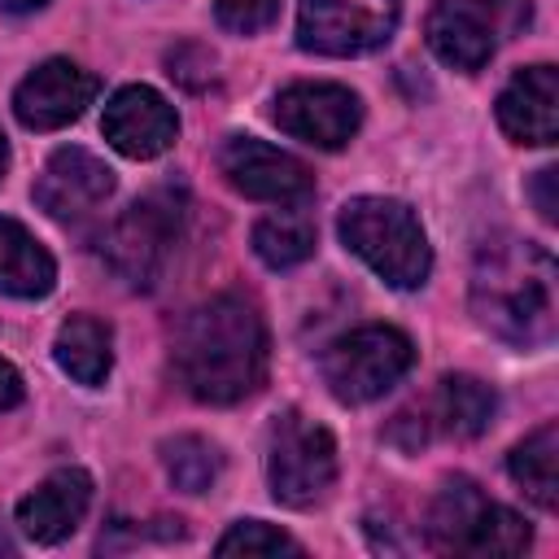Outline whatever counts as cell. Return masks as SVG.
<instances>
[{"mask_svg":"<svg viewBox=\"0 0 559 559\" xmlns=\"http://www.w3.org/2000/svg\"><path fill=\"white\" fill-rule=\"evenodd\" d=\"M175 376L179 384L210 406L245 402L266 380V323L236 297H210L183 314L175 332Z\"/></svg>","mask_w":559,"mask_h":559,"instance_id":"cell-1","label":"cell"},{"mask_svg":"<svg viewBox=\"0 0 559 559\" xmlns=\"http://www.w3.org/2000/svg\"><path fill=\"white\" fill-rule=\"evenodd\" d=\"M555 258L533 240H489L476 253L472 271V310L480 328L498 341L533 349L546 345L559 328V293H555Z\"/></svg>","mask_w":559,"mask_h":559,"instance_id":"cell-2","label":"cell"},{"mask_svg":"<svg viewBox=\"0 0 559 559\" xmlns=\"http://www.w3.org/2000/svg\"><path fill=\"white\" fill-rule=\"evenodd\" d=\"M336 231H341L345 249L358 253L393 288H419L432 271V253H428V240H424L415 210L393 201V197L345 201Z\"/></svg>","mask_w":559,"mask_h":559,"instance_id":"cell-3","label":"cell"},{"mask_svg":"<svg viewBox=\"0 0 559 559\" xmlns=\"http://www.w3.org/2000/svg\"><path fill=\"white\" fill-rule=\"evenodd\" d=\"M428 537L437 550L472 555V559H511V555H524L533 542L528 524L511 507L489 502L463 476L445 480V489L437 493L428 511Z\"/></svg>","mask_w":559,"mask_h":559,"instance_id":"cell-4","label":"cell"},{"mask_svg":"<svg viewBox=\"0 0 559 559\" xmlns=\"http://www.w3.org/2000/svg\"><path fill=\"white\" fill-rule=\"evenodd\" d=\"M411 362H415V349L406 332L389 323H362L323 349V384L332 389L336 402L362 406L384 397L411 371Z\"/></svg>","mask_w":559,"mask_h":559,"instance_id":"cell-5","label":"cell"},{"mask_svg":"<svg viewBox=\"0 0 559 559\" xmlns=\"http://www.w3.org/2000/svg\"><path fill=\"white\" fill-rule=\"evenodd\" d=\"M524 22L528 0H437L428 13V44L445 66L476 74Z\"/></svg>","mask_w":559,"mask_h":559,"instance_id":"cell-6","label":"cell"},{"mask_svg":"<svg viewBox=\"0 0 559 559\" xmlns=\"http://www.w3.org/2000/svg\"><path fill=\"white\" fill-rule=\"evenodd\" d=\"M271 493L284 507H310L319 502L336 480V441L323 424L288 411L271 432V459H266Z\"/></svg>","mask_w":559,"mask_h":559,"instance_id":"cell-7","label":"cell"},{"mask_svg":"<svg viewBox=\"0 0 559 559\" xmlns=\"http://www.w3.org/2000/svg\"><path fill=\"white\" fill-rule=\"evenodd\" d=\"M397 26V0H301L297 39L319 57H358Z\"/></svg>","mask_w":559,"mask_h":559,"instance_id":"cell-8","label":"cell"},{"mask_svg":"<svg viewBox=\"0 0 559 559\" xmlns=\"http://www.w3.org/2000/svg\"><path fill=\"white\" fill-rule=\"evenodd\" d=\"M175 236H179V205L170 201V192H153V197L135 201V205L114 223V231H109V240H105V258H109V266H114L127 284L144 288V284H153V275L162 271V262H166Z\"/></svg>","mask_w":559,"mask_h":559,"instance_id":"cell-9","label":"cell"},{"mask_svg":"<svg viewBox=\"0 0 559 559\" xmlns=\"http://www.w3.org/2000/svg\"><path fill=\"white\" fill-rule=\"evenodd\" d=\"M271 118L280 122V131H288L301 144L341 148L354 140V131L362 122V105L341 83H293L275 96Z\"/></svg>","mask_w":559,"mask_h":559,"instance_id":"cell-10","label":"cell"},{"mask_svg":"<svg viewBox=\"0 0 559 559\" xmlns=\"http://www.w3.org/2000/svg\"><path fill=\"white\" fill-rule=\"evenodd\" d=\"M218 166L227 183L253 201H275V205H297L314 192V175L284 148L253 140V135H231L218 148Z\"/></svg>","mask_w":559,"mask_h":559,"instance_id":"cell-11","label":"cell"},{"mask_svg":"<svg viewBox=\"0 0 559 559\" xmlns=\"http://www.w3.org/2000/svg\"><path fill=\"white\" fill-rule=\"evenodd\" d=\"M100 131L105 140L122 153V157H135V162H148L157 153H166L179 135V114L175 105L144 87V83H131V87H118L105 105V118H100Z\"/></svg>","mask_w":559,"mask_h":559,"instance_id":"cell-12","label":"cell"},{"mask_svg":"<svg viewBox=\"0 0 559 559\" xmlns=\"http://www.w3.org/2000/svg\"><path fill=\"white\" fill-rule=\"evenodd\" d=\"M92 96H96V79H92L83 66L66 61V57H52V61L35 66V70L17 83V92H13V114H17V122L31 127V131H57V127L74 122V118L92 105Z\"/></svg>","mask_w":559,"mask_h":559,"instance_id":"cell-13","label":"cell"},{"mask_svg":"<svg viewBox=\"0 0 559 559\" xmlns=\"http://www.w3.org/2000/svg\"><path fill=\"white\" fill-rule=\"evenodd\" d=\"M114 192V170L87 148H57L35 179V205L52 218H83Z\"/></svg>","mask_w":559,"mask_h":559,"instance_id":"cell-14","label":"cell"},{"mask_svg":"<svg viewBox=\"0 0 559 559\" xmlns=\"http://www.w3.org/2000/svg\"><path fill=\"white\" fill-rule=\"evenodd\" d=\"M87 502H92V476L83 467H61L17 502V528L39 546H57L79 528Z\"/></svg>","mask_w":559,"mask_h":559,"instance_id":"cell-15","label":"cell"},{"mask_svg":"<svg viewBox=\"0 0 559 559\" xmlns=\"http://www.w3.org/2000/svg\"><path fill=\"white\" fill-rule=\"evenodd\" d=\"M498 127L520 144H555V135H559V74H555V66H528L502 87Z\"/></svg>","mask_w":559,"mask_h":559,"instance_id":"cell-16","label":"cell"},{"mask_svg":"<svg viewBox=\"0 0 559 559\" xmlns=\"http://www.w3.org/2000/svg\"><path fill=\"white\" fill-rule=\"evenodd\" d=\"M52 284H57L52 253L17 218H0V293L4 297H48Z\"/></svg>","mask_w":559,"mask_h":559,"instance_id":"cell-17","label":"cell"},{"mask_svg":"<svg viewBox=\"0 0 559 559\" xmlns=\"http://www.w3.org/2000/svg\"><path fill=\"white\" fill-rule=\"evenodd\" d=\"M57 362L70 380L79 384H105L109 367H114V336L100 319L92 314H70L57 332Z\"/></svg>","mask_w":559,"mask_h":559,"instance_id":"cell-18","label":"cell"},{"mask_svg":"<svg viewBox=\"0 0 559 559\" xmlns=\"http://www.w3.org/2000/svg\"><path fill=\"white\" fill-rule=\"evenodd\" d=\"M507 472L542 511H555V502H559V428L542 424L537 432H528L511 450Z\"/></svg>","mask_w":559,"mask_h":559,"instance_id":"cell-19","label":"cell"},{"mask_svg":"<svg viewBox=\"0 0 559 559\" xmlns=\"http://www.w3.org/2000/svg\"><path fill=\"white\" fill-rule=\"evenodd\" d=\"M493 389L480 384L476 376H445L437 384V397H432V419L441 432L450 437H480L493 419Z\"/></svg>","mask_w":559,"mask_h":559,"instance_id":"cell-20","label":"cell"},{"mask_svg":"<svg viewBox=\"0 0 559 559\" xmlns=\"http://www.w3.org/2000/svg\"><path fill=\"white\" fill-rule=\"evenodd\" d=\"M253 253L275 266V271H288V266H301L310 253H314V223L306 214H266L258 227H253Z\"/></svg>","mask_w":559,"mask_h":559,"instance_id":"cell-21","label":"cell"},{"mask_svg":"<svg viewBox=\"0 0 559 559\" xmlns=\"http://www.w3.org/2000/svg\"><path fill=\"white\" fill-rule=\"evenodd\" d=\"M162 463H166V476L175 489L183 493H205L218 472H223V454L205 441V437H175L162 445Z\"/></svg>","mask_w":559,"mask_h":559,"instance_id":"cell-22","label":"cell"},{"mask_svg":"<svg viewBox=\"0 0 559 559\" xmlns=\"http://www.w3.org/2000/svg\"><path fill=\"white\" fill-rule=\"evenodd\" d=\"M214 550H218V555H245V559H253V555H301V546H297L288 533H280L275 524H262V520H240V524H231V528L218 537Z\"/></svg>","mask_w":559,"mask_h":559,"instance_id":"cell-23","label":"cell"},{"mask_svg":"<svg viewBox=\"0 0 559 559\" xmlns=\"http://www.w3.org/2000/svg\"><path fill=\"white\" fill-rule=\"evenodd\" d=\"M280 13V0H214V17L223 31L236 35H253L262 26H271Z\"/></svg>","mask_w":559,"mask_h":559,"instance_id":"cell-24","label":"cell"},{"mask_svg":"<svg viewBox=\"0 0 559 559\" xmlns=\"http://www.w3.org/2000/svg\"><path fill=\"white\" fill-rule=\"evenodd\" d=\"M550 183H555V170H550V166L537 170V179H533V197H537V214H542L546 223H555V197H550Z\"/></svg>","mask_w":559,"mask_h":559,"instance_id":"cell-25","label":"cell"},{"mask_svg":"<svg viewBox=\"0 0 559 559\" xmlns=\"http://www.w3.org/2000/svg\"><path fill=\"white\" fill-rule=\"evenodd\" d=\"M17 402H22V376L0 358V411H9Z\"/></svg>","mask_w":559,"mask_h":559,"instance_id":"cell-26","label":"cell"},{"mask_svg":"<svg viewBox=\"0 0 559 559\" xmlns=\"http://www.w3.org/2000/svg\"><path fill=\"white\" fill-rule=\"evenodd\" d=\"M48 0H0V9H9V13H31V9H44Z\"/></svg>","mask_w":559,"mask_h":559,"instance_id":"cell-27","label":"cell"},{"mask_svg":"<svg viewBox=\"0 0 559 559\" xmlns=\"http://www.w3.org/2000/svg\"><path fill=\"white\" fill-rule=\"evenodd\" d=\"M4 166H9V144H4V131H0V175H4Z\"/></svg>","mask_w":559,"mask_h":559,"instance_id":"cell-28","label":"cell"}]
</instances>
